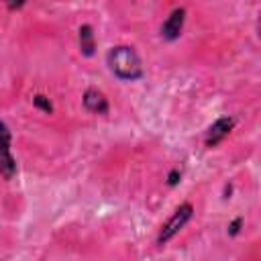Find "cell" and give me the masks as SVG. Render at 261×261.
<instances>
[{
  "mask_svg": "<svg viewBox=\"0 0 261 261\" xmlns=\"http://www.w3.org/2000/svg\"><path fill=\"white\" fill-rule=\"evenodd\" d=\"M106 61H108V67L110 71L122 80V82H135L139 77H143V65H141V59L137 55V51L128 45H116L108 51L106 55Z\"/></svg>",
  "mask_w": 261,
  "mask_h": 261,
  "instance_id": "cell-1",
  "label": "cell"
},
{
  "mask_svg": "<svg viewBox=\"0 0 261 261\" xmlns=\"http://www.w3.org/2000/svg\"><path fill=\"white\" fill-rule=\"evenodd\" d=\"M194 216V206L190 204V202H186V204H181V206H177L175 208V212L171 214V218L161 226V230H159V237H157V245H165L169 239H173L186 224H188V220Z\"/></svg>",
  "mask_w": 261,
  "mask_h": 261,
  "instance_id": "cell-2",
  "label": "cell"
},
{
  "mask_svg": "<svg viewBox=\"0 0 261 261\" xmlns=\"http://www.w3.org/2000/svg\"><path fill=\"white\" fill-rule=\"evenodd\" d=\"M10 128L0 120V175L8 181L16 175V161L10 151Z\"/></svg>",
  "mask_w": 261,
  "mask_h": 261,
  "instance_id": "cell-3",
  "label": "cell"
},
{
  "mask_svg": "<svg viewBox=\"0 0 261 261\" xmlns=\"http://www.w3.org/2000/svg\"><path fill=\"white\" fill-rule=\"evenodd\" d=\"M232 126H234L232 116H220L218 120H214L210 124V128L206 130V137H204L206 147H216L220 141H224L228 137V133L232 130Z\"/></svg>",
  "mask_w": 261,
  "mask_h": 261,
  "instance_id": "cell-4",
  "label": "cell"
},
{
  "mask_svg": "<svg viewBox=\"0 0 261 261\" xmlns=\"http://www.w3.org/2000/svg\"><path fill=\"white\" fill-rule=\"evenodd\" d=\"M184 20H186V8H173L171 14L167 16V20L161 27V37L165 41H175L181 35L184 29Z\"/></svg>",
  "mask_w": 261,
  "mask_h": 261,
  "instance_id": "cell-5",
  "label": "cell"
},
{
  "mask_svg": "<svg viewBox=\"0 0 261 261\" xmlns=\"http://www.w3.org/2000/svg\"><path fill=\"white\" fill-rule=\"evenodd\" d=\"M84 106H86V110H90V112H94V114H106L108 112V100H106V96L100 92V90H96V88H88L86 92H84Z\"/></svg>",
  "mask_w": 261,
  "mask_h": 261,
  "instance_id": "cell-6",
  "label": "cell"
},
{
  "mask_svg": "<svg viewBox=\"0 0 261 261\" xmlns=\"http://www.w3.org/2000/svg\"><path fill=\"white\" fill-rule=\"evenodd\" d=\"M77 37H80V51L82 55L86 57H92L94 51H96V39H94V29L90 24H82L80 31H77Z\"/></svg>",
  "mask_w": 261,
  "mask_h": 261,
  "instance_id": "cell-7",
  "label": "cell"
},
{
  "mask_svg": "<svg viewBox=\"0 0 261 261\" xmlns=\"http://www.w3.org/2000/svg\"><path fill=\"white\" fill-rule=\"evenodd\" d=\"M33 104H35L37 108H41L43 112H47V114L53 112V104H51V100H49L47 96H43V94H35V96H33Z\"/></svg>",
  "mask_w": 261,
  "mask_h": 261,
  "instance_id": "cell-8",
  "label": "cell"
},
{
  "mask_svg": "<svg viewBox=\"0 0 261 261\" xmlns=\"http://www.w3.org/2000/svg\"><path fill=\"white\" fill-rule=\"evenodd\" d=\"M241 226H243V218L239 216V218H234V220L228 224V234H230V237H237V234L241 232Z\"/></svg>",
  "mask_w": 261,
  "mask_h": 261,
  "instance_id": "cell-9",
  "label": "cell"
},
{
  "mask_svg": "<svg viewBox=\"0 0 261 261\" xmlns=\"http://www.w3.org/2000/svg\"><path fill=\"white\" fill-rule=\"evenodd\" d=\"M179 179H181L179 169H171V171H169V175H167V184H169V186H177V184H179Z\"/></svg>",
  "mask_w": 261,
  "mask_h": 261,
  "instance_id": "cell-10",
  "label": "cell"
},
{
  "mask_svg": "<svg viewBox=\"0 0 261 261\" xmlns=\"http://www.w3.org/2000/svg\"><path fill=\"white\" fill-rule=\"evenodd\" d=\"M230 192H232V186H226V188H224V198H228Z\"/></svg>",
  "mask_w": 261,
  "mask_h": 261,
  "instance_id": "cell-11",
  "label": "cell"
}]
</instances>
